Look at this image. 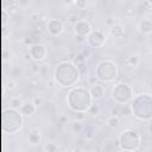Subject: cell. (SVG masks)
Wrapping results in <instances>:
<instances>
[{"mask_svg":"<svg viewBox=\"0 0 152 152\" xmlns=\"http://www.w3.org/2000/svg\"><path fill=\"white\" fill-rule=\"evenodd\" d=\"M93 96L84 87H74L66 94L65 101L74 113H87L93 104Z\"/></svg>","mask_w":152,"mask_h":152,"instance_id":"6da1fadb","label":"cell"},{"mask_svg":"<svg viewBox=\"0 0 152 152\" xmlns=\"http://www.w3.org/2000/svg\"><path fill=\"white\" fill-rule=\"evenodd\" d=\"M80 80V70L77 65L69 61L61 62L55 70V81L64 88L74 87Z\"/></svg>","mask_w":152,"mask_h":152,"instance_id":"7a4b0ae2","label":"cell"},{"mask_svg":"<svg viewBox=\"0 0 152 152\" xmlns=\"http://www.w3.org/2000/svg\"><path fill=\"white\" fill-rule=\"evenodd\" d=\"M132 114L141 120L148 121L152 119V96L150 94H140L133 97L131 103Z\"/></svg>","mask_w":152,"mask_h":152,"instance_id":"3957f363","label":"cell"},{"mask_svg":"<svg viewBox=\"0 0 152 152\" xmlns=\"http://www.w3.org/2000/svg\"><path fill=\"white\" fill-rule=\"evenodd\" d=\"M4 132L6 134H15L23 128L24 125V119H23V113L19 109L15 108H7L4 113Z\"/></svg>","mask_w":152,"mask_h":152,"instance_id":"277c9868","label":"cell"},{"mask_svg":"<svg viewBox=\"0 0 152 152\" xmlns=\"http://www.w3.org/2000/svg\"><path fill=\"white\" fill-rule=\"evenodd\" d=\"M95 76L104 83L113 82L118 77V65L110 59L100 61L95 69Z\"/></svg>","mask_w":152,"mask_h":152,"instance_id":"5b68a950","label":"cell"},{"mask_svg":"<svg viewBox=\"0 0 152 152\" xmlns=\"http://www.w3.org/2000/svg\"><path fill=\"white\" fill-rule=\"evenodd\" d=\"M118 144L124 151H137L140 147L141 138L134 129H125L118 138Z\"/></svg>","mask_w":152,"mask_h":152,"instance_id":"8992f818","label":"cell"},{"mask_svg":"<svg viewBox=\"0 0 152 152\" xmlns=\"http://www.w3.org/2000/svg\"><path fill=\"white\" fill-rule=\"evenodd\" d=\"M133 88L125 82H119L114 84L110 91V97L116 104H126L127 102L133 100Z\"/></svg>","mask_w":152,"mask_h":152,"instance_id":"52a82bcc","label":"cell"},{"mask_svg":"<svg viewBox=\"0 0 152 152\" xmlns=\"http://www.w3.org/2000/svg\"><path fill=\"white\" fill-rule=\"evenodd\" d=\"M86 40L87 44L91 48H101L106 43V34L100 30H91Z\"/></svg>","mask_w":152,"mask_h":152,"instance_id":"ba28073f","label":"cell"},{"mask_svg":"<svg viewBox=\"0 0 152 152\" xmlns=\"http://www.w3.org/2000/svg\"><path fill=\"white\" fill-rule=\"evenodd\" d=\"M28 53L32 58L33 62H43L46 56H48V50L45 48V45L40 44V43H34L30 46L28 49Z\"/></svg>","mask_w":152,"mask_h":152,"instance_id":"9c48e42d","label":"cell"},{"mask_svg":"<svg viewBox=\"0 0 152 152\" xmlns=\"http://www.w3.org/2000/svg\"><path fill=\"white\" fill-rule=\"evenodd\" d=\"M74 31L76 34V38L78 40H82L84 37H87L91 31V25L86 19H78L77 23L74 25Z\"/></svg>","mask_w":152,"mask_h":152,"instance_id":"30bf717a","label":"cell"},{"mask_svg":"<svg viewBox=\"0 0 152 152\" xmlns=\"http://www.w3.org/2000/svg\"><path fill=\"white\" fill-rule=\"evenodd\" d=\"M46 30L48 32L53 36V37H58L63 33L64 31V23L61 20V19H57V18H52V19H49L48 23H46Z\"/></svg>","mask_w":152,"mask_h":152,"instance_id":"8fae6325","label":"cell"},{"mask_svg":"<svg viewBox=\"0 0 152 152\" xmlns=\"http://www.w3.org/2000/svg\"><path fill=\"white\" fill-rule=\"evenodd\" d=\"M42 142V133L38 128L30 129L27 134V144L30 146H38Z\"/></svg>","mask_w":152,"mask_h":152,"instance_id":"7c38bea8","label":"cell"},{"mask_svg":"<svg viewBox=\"0 0 152 152\" xmlns=\"http://www.w3.org/2000/svg\"><path fill=\"white\" fill-rule=\"evenodd\" d=\"M37 106L33 103V101L31 100V101H24V103L21 104V107H20V112L23 113V115H25V116H31V115H33V114H36V112H37Z\"/></svg>","mask_w":152,"mask_h":152,"instance_id":"4fadbf2b","label":"cell"},{"mask_svg":"<svg viewBox=\"0 0 152 152\" xmlns=\"http://www.w3.org/2000/svg\"><path fill=\"white\" fill-rule=\"evenodd\" d=\"M138 31L141 34H150L152 33V20L148 18H144L138 23Z\"/></svg>","mask_w":152,"mask_h":152,"instance_id":"5bb4252c","label":"cell"},{"mask_svg":"<svg viewBox=\"0 0 152 152\" xmlns=\"http://www.w3.org/2000/svg\"><path fill=\"white\" fill-rule=\"evenodd\" d=\"M89 91L94 100H101L104 96V87L101 83H95V84L90 86Z\"/></svg>","mask_w":152,"mask_h":152,"instance_id":"9a60e30c","label":"cell"},{"mask_svg":"<svg viewBox=\"0 0 152 152\" xmlns=\"http://www.w3.org/2000/svg\"><path fill=\"white\" fill-rule=\"evenodd\" d=\"M109 33L114 38H122L125 34V27L119 23H114L112 26H109Z\"/></svg>","mask_w":152,"mask_h":152,"instance_id":"2e32d148","label":"cell"},{"mask_svg":"<svg viewBox=\"0 0 152 152\" xmlns=\"http://www.w3.org/2000/svg\"><path fill=\"white\" fill-rule=\"evenodd\" d=\"M139 63H140V57H139V55H137V53H132V55H129L128 57H126V59H125V64H126L127 66H133V68H135V66L139 65Z\"/></svg>","mask_w":152,"mask_h":152,"instance_id":"e0dca14e","label":"cell"},{"mask_svg":"<svg viewBox=\"0 0 152 152\" xmlns=\"http://www.w3.org/2000/svg\"><path fill=\"white\" fill-rule=\"evenodd\" d=\"M106 125L110 128H118L120 126V116L118 114H112L110 116L107 118Z\"/></svg>","mask_w":152,"mask_h":152,"instance_id":"ac0fdd59","label":"cell"},{"mask_svg":"<svg viewBox=\"0 0 152 152\" xmlns=\"http://www.w3.org/2000/svg\"><path fill=\"white\" fill-rule=\"evenodd\" d=\"M43 150L44 151H48V152H57V151H59V146L57 145V142L49 141V142H45Z\"/></svg>","mask_w":152,"mask_h":152,"instance_id":"d6986e66","label":"cell"},{"mask_svg":"<svg viewBox=\"0 0 152 152\" xmlns=\"http://www.w3.org/2000/svg\"><path fill=\"white\" fill-rule=\"evenodd\" d=\"M24 103V101L20 97H12L10 100V107L11 108H15V109H20L21 104Z\"/></svg>","mask_w":152,"mask_h":152,"instance_id":"ffe728a7","label":"cell"},{"mask_svg":"<svg viewBox=\"0 0 152 152\" xmlns=\"http://www.w3.org/2000/svg\"><path fill=\"white\" fill-rule=\"evenodd\" d=\"M74 2H75L76 7H77L78 10H83V8H86V6H87V0H75Z\"/></svg>","mask_w":152,"mask_h":152,"instance_id":"44dd1931","label":"cell"},{"mask_svg":"<svg viewBox=\"0 0 152 152\" xmlns=\"http://www.w3.org/2000/svg\"><path fill=\"white\" fill-rule=\"evenodd\" d=\"M87 113H89V114H91V115H96V114L99 113V107H97L96 104H91Z\"/></svg>","mask_w":152,"mask_h":152,"instance_id":"7402d4cb","label":"cell"},{"mask_svg":"<svg viewBox=\"0 0 152 152\" xmlns=\"http://www.w3.org/2000/svg\"><path fill=\"white\" fill-rule=\"evenodd\" d=\"M32 101H33V103H34L37 107H39V106H42V104H43V100H42V97H39V96L33 97V99H32Z\"/></svg>","mask_w":152,"mask_h":152,"instance_id":"603a6c76","label":"cell"},{"mask_svg":"<svg viewBox=\"0 0 152 152\" xmlns=\"http://www.w3.org/2000/svg\"><path fill=\"white\" fill-rule=\"evenodd\" d=\"M81 128H82V122L76 120V121L72 124V129H74V131H78V129H81Z\"/></svg>","mask_w":152,"mask_h":152,"instance_id":"cb8c5ba5","label":"cell"},{"mask_svg":"<svg viewBox=\"0 0 152 152\" xmlns=\"http://www.w3.org/2000/svg\"><path fill=\"white\" fill-rule=\"evenodd\" d=\"M96 80H97L96 76H89V77H88V84H89V86L95 84V83H96Z\"/></svg>","mask_w":152,"mask_h":152,"instance_id":"d4e9b609","label":"cell"},{"mask_svg":"<svg viewBox=\"0 0 152 152\" xmlns=\"http://www.w3.org/2000/svg\"><path fill=\"white\" fill-rule=\"evenodd\" d=\"M77 20H78V19H77V17H76L75 14H72V15L69 17V23H71L72 25H75V24L77 23Z\"/></svg>","mask_w":152,"mask_h":152,"instance_id":"484cf974","label":"cell"},{"mask_svg":"<svg viewBox=\"0 0 152 152\" xmlns=\"http://www.w3.org/2000/svg\"><path fill=\"white\" fill-rule=\"evenodd\" d=\"M114 24V20L112 19V18H108L107 20H106V25H108V26H112Z\"/></svg>","mask_w":152,"mask_h":152,"instance_id":"4316f807","label":"cell"},{"mask_svg":"<svg viewBox=\"0 0 152 152\" xmlns=\"http://www.w3.org/2000/svg\"><path fill=\"white\" fill-rule=\"evenodd\" d=\"M27 4H28L27 0H19V5H21V6H26Z\"/></svg>","mask_w":152,"mask_h":152,"instance_id":"83f0119b","label":"cell"},{"mask_svg":"<svg viewBox=\"0 0 152 152\" xmlns=\"http://www.w3.org/2000/svg\"><path fill=\"white\" fill-rule=\"evenodd\" d=\"M148 132H150V133H152V122L148 125Z\"/></svg>","mask_w":152,"mask_h":152,"instance_id":"f1b7e54d","label":"cell"},{"mask_svg":"<svg viewBox=\"0 0 152 152\" xmlns=\"http://www.w3.org/2000/svg\"><path fill=\"white\" fill-rule=\"evenodd\" d=\"M146 2H147L148 5H151V6H152V0H146Z\"/></svg>","mask_w":152,"mask_h":152,"instance_id":"f546056e","label":"cell"},{"mask_svg":"<svg viewBox=\"0 0 152 152\" xmlns=\"http://www.w3.org/2000/svg\"><path fill=\"white\" fill-rule=\"evenodd\" d=\"M151 53H152V51H151Z\"/></svg>","mask_w":152,"mask_h":152,"instance_id":"4dcf8cb0","label":"cell"},{"mask_svg":"<svg viewBox=\"0 0 152 152\" xmlns=\"http://www.w3.org/2000/svg\"><path fill=\"white\" fill-rule=\"evenodd\" d=\"M151 86H152V84H151Z\"/></svg>","mask_w":152,"mask_h":152,"instance_id":"1f68e13d","label":"cell"}]
</instances>
